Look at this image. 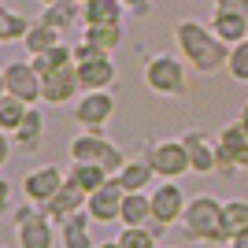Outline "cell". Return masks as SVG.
Segmentation results:
<instances>
[{"mask_svg":"<svg viewBox=\"0 0 248 248\" xmlns=\"http://www.w3.org/2000/svg\"><path fill=\"white\" fill-rule=\"evenodd\" d=\"M174 45H178V56L193 67V74H211L226 71V60H230V45L211 30V22H197V19H182L174 26Z\"/></svg>","mask_w":248,"mask_h":248,"instance_id":"obj_1","label":"cell"},{"mask_svg":"<svg viewBox=\"0 0 248 248\" xmlns=\"http://www.w3.org/2000/svg\"><path fill=\"white\" fill-rule=\"evenodd\" d=\"M182 230H186V237L200 241V245H222V200L211 193H197L186 204Z\"/></svg>","mask_w":248,"mask_h":248,"instance_id":"obj_2","label":"cell"},{"mask_svg":"<svg viewBox=\"0 0 248 248\" xmlns=\"http://www.w3.org/2000/svg\"><path fill=\"white\" fill-rule=\"evenodd\" d=\"M189 63L186 60H178V56H170V52H155V56H148L145 63V85H148V93L155 96H186L189 89V74H186Z\"/></svg>","mask_w":248,"mask_h":248,"instance_id":"obj_3","label":"cell"},{"mask_svg":"<svg viewBox=\"0 0 248 248\" xmlns=\"http://www.w3.org/2000/svg\"><path fill=\"white\" fill-rule=\"evenodd\" d=\"M15 233H19V248H56L60 241V226L45 215L41 204L15 207Z\"/></svg>","mask_w":248,"mask_h":248,"instance_id":"obj_4","label":"cell"},{"mask_svg":"<svg viewBox=\"0 0 248 248\" xmlns=\"http://www.w3.org/2000/svg\"><path fill=\"white\" fill-rule=\"evenodd\" d=\"M145 159L152 163L155 178H167V182H178L182 174L193 170V159H189V148L182 137H163V141H152L145 148Z\"/></svg>","mask_w":248,"mask_h":248,"instance_id":"obj_5","label":"cell"},{"mask_svg":"<svg viewBox=\"0 0 248 248\" xmlns=\"http://www.w3.org/2000/svg\"><path fill=\"white\" fill-rule=\"evenodd\" d=\"M0 93H11L19 96V100H26L33 108V104H41V89H45V78L37 71H33L30 60H11L4 63V74H0Z\"/></svg>","mask_w":248,"mask_h":248,"instance_id":"obj_6","label":"cell"},{"mask_svg":"<svg viewBox=\"0 0 248 248\" xmlns=\"http://www.w3.org/2000/svg\"><path fill=\"white\" fill-rule=\"evenodd\" d=\"M115 115V93L111 89H89L74 100V123L82 130H93V134H104V126L111 123Z\"/></svg>","mask_w":248,"mask_h":248,"instance_id":"obj_7","label":"cell"},{"mask_svg":"<svg viewBox=\"0 0 248 248\" xmlns=\"http://www.w3.org/2000/svg\"><path fill=\"white\" fill-rule=\"evenodd\" d=\"M148 197H152V218H155V222H163L167 230L174 226V222H182L189 200H186V193H182V186H178V182L159 178V186H155Z\"/></svg>","mask_w":248,"mask_h":248,"instance_id":"obj_8","label":"cell"},{"mask_svg":"<svg viewBox=\"0 0 248 248\" xmlns=\"http://www.w3.org/2000/svg\"><path fill=\"white\" fill-rule=\"evenodd\" d=\"M123 200H126V189L119 186V178H111L108 186H100L96 193H89L85 211H89V218H93V222L111 226V222H119V215H123Z\"/></svg>","mask_w":248,"mask_h":248,"instance_id":"obj_9","label":"cell"},{"mask_svg":"<svg viewBox=\"0 0 248 248\" xmlns=\"http://www.w3.org/2000/svg\"><path fill=\"white\" fill-rule=\"evenodd\" d=\"M74 96H82V85H78V63H67V67H60V71L45 74L41 104H48V108H63V104H74Z\"/></svg>","mask_w":248,"mask_h":248,"instance_id":"obj_10","label":"cell"},{"mask_svg":"<svg viewBox=\"0 0 248 248\" xmlns=\"http://www.w3.org/2000/svg\"><path fill=\"white\" fill-rule=\"evenodd\" d=\"M63 182H67V174H63L56 163H48V167H33L30 174L22 178V197L30 200V204H48L56 193L63 189Z\"/></svg>","mask_w":248,"mask_h":248,"instance_id":"obj_11","label":"cell"},{"mask_svg":"<svg viewBox=\"0 0 248 248\" xmlns=\"http://www.w3.org/2000/svg\"><path fill=\"white\" fill-rule=\"evenodd\" d=\"M193 159V174H218V137L207 130H186L182 134Z\"/></svg>","mask_w":248,"mask_h":248,"instance_id":"obj_12","label":"cell"},{"mask_svg":"<svg viewBox=\"0 0 248 248\" xmlns=\"http://www.w3.org/2000/svg\"><path fill=\"white\" fill-rule=\"evenodd\" d=\"M115 78H119V67H115L111 52L78 63V85H82V93H89V89H111Z\"/></svg>","mask_w":248,"mask_h":248,"instance_id":"obj_13","label":"cell"},{"mask_svg":"<svg viewBox=\"0 0 248 248\" xmlns=\"http://www.w3.org/2000/svg\"><path fill=\"white\" fill-rule=\"evenodd\" d=\"M85 200H89V193H85L82 186H74L71 178H67V182H63V189L48 200V204H45V215L60 226L63 218H71V215H78V211H85Z\"/></svg>","mask_w":248,"mask_h":248,"instance_id":"obj_14","label":"cell"},{"mask_svg":"<svg viewBox=\"0 0 248 248\" xmlns=\"http://www.w3.org/2000/svg\"><path fill=\"white\" fill-rule=\"evenodd\" d=\"M45 134H48V126H45V111H37V104H33L30 111H26V119L19 123V130L11 134V141H15L19 152H37V148L45 145Z\"/></svg>","mask_w":248,"mask_h":248,"instance_id":"obj_15","label":"cell"},{"mask_svg":"<svg viewBox=\"0 0 248 248\" xmlns=\"http://www.w3.org/2000/svg\"><path fill=\"white\" fill-rule=\"evenodd\" d=\"M89 211H78V215L63 218L60 222V248H96L93 233H89Z\"/></svg>","mask_w":248,"mask_h":248,"instance_id":"obj_16","label":"cell"},{"mask_svg":"<svg viewBox=\"0 0 248 248\" xmlns=\"http://www.w3.org/2000/svg\"><path fill=\"white\" fill-rule=\"evenodd\" d=\"M115 178H119V186H123L126 193H145V189L155 182V170H152V163L145 159V152H141L137 159H126V167Z\"/></svg>","mask_w":248,"mask_h":248,"instance_id":"obj_17","label":"cell"},{"mask_svg":"<svg viewBox=\"0 0 248 248\" xmlns=\"http://www.w3.org/2000/svg\"><path fill=\"white\" fill-rule=\"evenodd\" d=\"M126 4L123 0H85L82 4V26H108V22H123Z\"/></svg>","mask_w":248,"mask_h":248,"instance_id":"obj_18","label":"cell"},{"mask_svg":"<svg viewBox=\"0 0 248 248\" xmlns=\"http://www.w3.org/2000/svg\"><path fill=\"white\" fill-rule=\"evenodd\" d=\"M241 230H248V200L245 197L222 200V245H230Z\"/></svg>","mask_w":248,"mask_h":248,"instance_id":"obj_19","label":"cell"},{"mask_svg":"<svg viewBox=\"0 0 248 248\" xmlns=\"http://www.w3.org/2000/svg\"><path fill=\"white\" fill-rule=\"evenodd\" d=\"M108 145L104 134H93V130H82V134L71 137V163H96Z\"/></svg>","mask_w":248,"mask_h":248,"instance_id":"obj_20","label":"cell"},{"mask_svg":"<svg viewBox=\"0 0 248 248\" xmlns=\"http://www.w3.org/2000/svg\"><path fill=\"white\" fill-rule=\"evenodd\" d=\"M41 22H48V26H56L60 33H67L74 22H82V4H78V0L48 4V8H41Z\"/></svg>","mask_w":248,"mask_h":248,"instance_id":"obj_21","label":"cell"},{"mask_svg":"<svg viewBox=\"0 0 248 248\" xmlns=\"http://www.w3.org/2000/svg\"><path fill=\"white\" fill-rule=\"evenodd\" d=\"M211 30H215L230 48L241 45V41H248V19H245V15H222V11H211Z\"/></svg>","mask_w":248,"mask_h":248,"instance_id":"obj_22","label":"cell"},{"mask_svg":"<svg viewBox=\"0 0 248 248\" xmlns=\"http://www.w3.org/2000/svg\"><path fill=\"white\" fill-rule=\"evenodd\" d=\"M119 222L123 226H148L152 222V197L148 193H126Z\"/></svg>","mask_w":248,"mask_h":248,"instance_id":"obj_23","label":"cell"},{"mask_svg":"<svg viewBox=\"0 0 248 248\" xmlns=\"http://www.w3.org/2000/svg\"><path fill=\"white\" fill-rule=\"evenodd\" d=\"M60 41H63V33L56 30V26H48V22H41V19H33L30 33L22 37V45H26V52H30V56H41V52L56 48Z\"/></svg>","mask_w":248,"mask_h":248,"instance_id":"obj_24","label":"cell"},{"mask_svg":"<svg viewBox=\"0 0 248 248\" xmlns=\"http://www.w3.org/2000/svg\"><path fill=\"white\" fill-rule=\"evenodd\" d=\"M30 26H33V19L30 15H22V11H15V8H0V41L4 45H11V41H22L26 33H30Z\"/></svg>","mask_w":248,"mask_h":248,"instance_id":"obj_25","label":"cell"},{"mask_svg":"<svg viewBox=\"0 0 248 248\" xmlns=\"http://www.w3.org/2000/svg\"><path fill=\"white\" fill-rule=\"evenodd\" d=\"M67 178H71L74 186H82L85 193H96L100 186H108V182H111V174H108L100 163H71Z\"/></svg>","mask_w":248,"mask_h":248,"instance_id":"obj_26","label":"cell"},{"mask_svg":"<svg viewBox=\"0 0 248 248\" xmlns=\"http://www.w3.org/2000/svg\"><path fill=\"white\" fill-rule=\"evenodd\" d=\"M26 111H30L26 100H19V96H11V93H0V134L11 137L19 130V123L26 119Z\"/></svg>","mask_w":248,"mask_h":248,"instance_id":"obj_27","label":"cell"},{"mask_svg":"<svg viewBox=\"0 0 248 248\" xmlns=\"http://www.w3.org/2000/svg\"><path fill=\"white\" fill-rule=\"evenodd\" d=\"M30 63H33V71L45 78V74H52V71H60V67H67V63H74V45L60 41L56 48L41 52V56H30Z\"/></svg>","mask_w":248,"mask_h":248,"instance_id":"obj_28","label":"cell"},{"mask_svg":"<svg viewBox=\"0 0 248 248\" xmlns=\"http://www.w3.org/2000/svg\"><path fill=\"white\" fill-rule=\"evenodd\" d=\"M82 37L93 41L96 48L104 52H115L123 45V22H108V26H82Z\"/></svg>","mask_w":248,"mask_h":248,"instance_id":"obj_29","label":"cell"},{"mask_svg":"<svg viewBox=\"0 0 248 248\" xmlns=\"http://www.w3.org/2000/svg\"><path fill=\"white\" fill-rule=\"evenodd\" d=\"M226 74L233 78V82L248 85V41H241V45H233V48H230V60H226Z\"/></svg>","mask_w":248,"mask_h":248,"instance_id":"obj_30","label":"cell"},{"mask_svg":"<svg viewBox=\"0 0 248 248\" xmlns=\"http://www.w3.org/2000/svg\"><path fill=\"white\" fill-rule=\"evenodd\" d=\"M115 241L123 248H155V233L148 226H123V233Z\"/></svg>","mask_w":248,"mask_h":248,"instance_id":"obj_31","label":"cell"},{"mask_svg":"<svg viewBox=\"0 0 248 248\" xmlns=\"http://www.w3.org/2000/svg\"><path fill=\"white\" fill-rule=\"evenodd\" d=\"M211 11H222V15H245V19H248V0H215Z\"/></svg>","mask_w":248,"mask_h":248,"instance_id":"obj_32","label":"cell"},{"mask_svg":"<svg viewBox=\"0 0 248 248\" xmlns=\"http://www.w3.org/2000/svg\"><path fill=\"white\" fill-rule=\"evenodd\" d=\"M123 4L134 19H148V15H152V0H123Z\"/></svg>","mask_w":248,"mask_h":248,"instance_id":"obj_33","label":"cell"},{"mask_svg":"<svg viewBox=\"0 0 248 248\" xmlns=\"http://www.w3.org/2000/svg\"><path fill=\"white\" fill-rule=\"evenodd\" d=\"M230 248H248V230H241V233H237V237H233V241H230Z\"/></svg>","mask_w":248,"mask_h":248,"instance_id":"obj_34","label":"cell"},{"mask_svg":"<svg viewBox=\"0 0 248 248\" xmlns=\"http://www.w3.org/2000/svg\"><path fill=\"white\" fill-rule=\"evenodd\" d=\"M237 123H241V126H245V130H248V100L241 104V111H237Z\"/></svg>","mask_w":248,"mask_h":248,"instance_id":"obj_35","label":"cell"},{"mask_svg":"<svg viewBox=\"0 0 248 248\" xmlns=\"http://www.w3.org/2000/svg\"><path fill=\"white\" fill-rule=\"evenodd\" d=\"M96 248H123L119 241H104V245H96Z\"/></svg>","mask_w":248,"mask_h":248,"instance_id":"obj_36","label":"cell"},{"mask_svg":"<svg viewBox=\"0 0 248 248\" xmlns=\"http://www.w3.org/2000/svg\"><path fill=\"white\" fill-rule=\"evenodd\" d=\"M37 4H41V8H48V4H60V0H37Z\"/></svg>","mask_w":248,"mask_h":248,"instance_id":"obj_37","label":"cell"},{"mask_svg":"<svg viewBox=\"0 0 248 248\" xmlns=\"http://www.w3.org/2000/svg\"><path fill=\"white\" fill-rule=\"evenodd\" d=\"M78 4H85V0H78Z\"/></svg>","mask_w":248,"mask_h":248,"instance_id":"obj_38","label":"cell"},{"mask_svg":"<svg viewBox=\"0 0 248 248\" xmlns=\"http://www.w3.org/2000/svg\"><path fill=\"white\" fill-rule=\"evenodd\" d=\"M167 248H174V245H167Z\"/></svg>","mask_w":248,"mask_h":248,"instance_id":"obj_39","label":"cell"}]
</instances>
